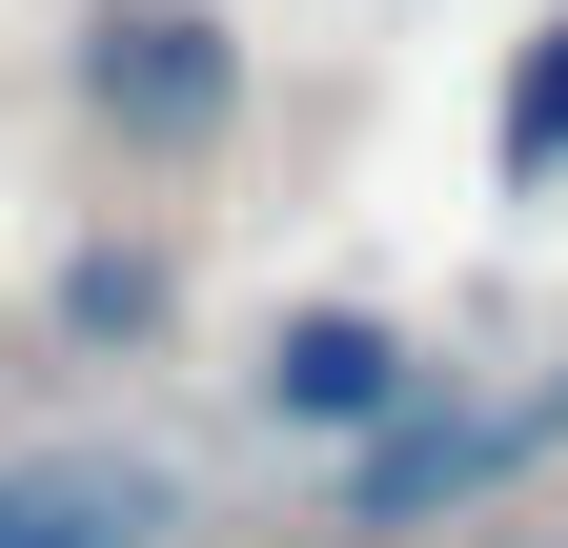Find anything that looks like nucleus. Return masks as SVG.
<instances>
[{
	"label": "nucleus",
	"mask_w": 568,
	"mask_h": 548,
	"mask_svg": "<svg viewBox=\"0 0 568 548\" xmlns=\"http://www.w3.org/2000/svg\"><path fill=\"white\" fill-rule=\"evenodd\" d=\"M568 467V346L528 386H426L406 427L325 447V548H426V528H487L508 488H548Z\"/></svg>",
	"instance_id": "1"
},
{
	"label": "nucleus",
	"mask_w": 568,
	"mask_h": 548,
	"mask_svg": "<svg viewBox=\"0 0 568 548\" xmlns=\"http://www.w3.org/2000/svg\"><path fill=\"white\" fill-rule=\"evenodd\" d=\"M82 102L122 122L142 163H203L244 122V41L203 21V0H102V21H82Z\"/></svg>",
	"instance_id": "2"
},
{
	"label": "nucleus",
	"mask_w": 568,
	"mask_h": 548,
	"mask_svg": "<svg viewBox=\"0 0 568 548\" xmlns=\"http://www.w3.org/2000/svg\"><path fill=\"white\" fill-rule=\"evenodd\" d=\"M426 386H447V366H426L386 305H305V325H264V366H244V406L284 447H366V427H406Z\"/></svg>",
	"instance_id": "3"
},
{
	"label": "nucleus",
	"mask_w": 568,
	"mask_h": 548,
	"mask_svg": "<svg viewBox=\"0 0 568 548\" xmlns=\"http://www.w3.org/2000/svg\"><path fill=\"white\" fill-rule=\"evenodd\" d=\"M183 467L142 447H61V467H0V548H183Z\"/></svg>",
	"instance_id": "4"
},
{
	"label": "nucleus",
	"mask_w": 568,
	"mask_h": 548,
	"mask_svg": "<svg viewBox=\"0 0 568 548\" xmlns=\"http://www.w3.org/2000/svg\"><path fill=\"white\" fill-rule=\"evenodd\" d=\"M508 183H568V21L508 61Z\"/></svg>",
	"instance_id": "5"
},
{
	"label": "nucleus",
	"mask_w": 568,
	"mask_h": 548,
	"mask_svg": "<svg viewBox=\"0 0 568 548\" xmlns=\"http://www.w3.org/2000/svg\"><path fill=\"white\" fill-rule=\"evenodd\" d=\"M61 325H82V346H102V325H163V264H142V244H82V264H61Z\"/></svg>",
	"instance_id": "6"
}]
</instances>
